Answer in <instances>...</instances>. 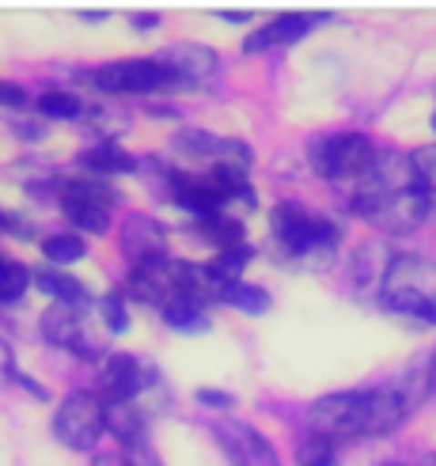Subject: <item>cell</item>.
<instances>
[{"mask_svg":"<svg viewBox=\"0 0 436 466\" xmlns=\"http://www.w3.org/2000/svg\"><path fill=\"white\" fill-rule=\"evenodd\" d=\"M410 410L391 387L372 390H338L323 394L308 410V436L330 440V444H346V440H376L391 436Z\"/></svg>","mask_w":436,"mask_h":466,"instance_id":"6da1fadb","label":"cell"},{"mask_svg":"<svg viewBox=\"0 0 436 466\" xmlns=\"http://www.w3.org/2000/svg\"><path fill=\"white\" fill-rule=\"evenodd\" d=\"M376 296L399 319L436 322V262L425 254H391Z\"/></svg>","mask_w":436,"mask_h":466,"instance_id":"7a4b0ae2","label":"cell"},{"mask_svg":"<svg viewBox=\"0 0 436 466\" xmlns=\"http://www.w3.org/2000/svg\"><path fill=\"white\" fill-rule=\"evenodd\" d=\"M273 243L292 262H327L338 250L341 231L327 217H315L300 201H278L269 208Z\"/></svg>","mask_w":436,"mask_h":466,"instance_id":"3957f363","label":"cell"},{"mask_svg":"<svg viewBox=\"0 0 436 466\" xmlns=\"http://www.w3.org/2000/svg\"><path fill=\"white\" fill-rule=\"evenodd\" d=\"M54 440L68 451H96L106 432V406L96 390H68L54 410Z\"/></svg>","mask_w":436,"mask_h":466,"instance_id":"277c9868","label":"cell"},{"mask_svg":"<svg viewBox=\"0 0 436 466\" xmlns=\"http://www.w3.org/2000/svg\"><path fill=\"white\" fill-rule=\"evenodd\" d=\"M376 152L380 148L364 133H334V137H323V141H315L308 148V163L319 178L338 182L350 190V186L372 167Z\"/></svg>","mask_w":436,"mask_h":466,"instance_id":"5b68a950","label":"cell"},{"mask_svg":"<svg viewBox=\"0 0 436 466\" xmlns=\"http://www.w3.org/2000/svg\"><path fill=\"white\" fill-rule=\"evenodd\" d=\"M99 91L106 96H164V91H187L171 68L159 61V57H126V61H110V65H99L91 73Z\"/></svg>","mask_w":436,"mask_h":466,"instance_id":"8992f818","label":"cell"},{"mask_svg":"<svg viewBox=\"0 0 436 466\" xmlns=\"http://www.w3.org/2000/svg\"><path fill=\"white\" fill-rule=\"evenodd\" d=\"M38 330L50 345L68 349V353H76L84 360H96L103 353V338H99V330H91V311H84V308L50 304L38 319Z\"/></svg>","mask_w":436,"mask_h":466,"instance_id":"52a82bcc","label":"cell"},{"mask_svg":"<svg viewBox=\"0 0 436 466\" xmlns=\"http://www.w3.org/2000/svg\"><path fill=\"white\" fill-rule=\"evenodd\" d=\"M171 148L187 159L209 163V167H232V171H250L255 163V148L247 141H236V137H217L209 129H178L171 137Z\"/></svg>","mask_w":436,"mask_h":466,"instance_id":"ba28073f","label":"cell"},{"mask_svg":"<svg viewBox=\"0 0 436 466\" xmlns=\"http://www.w3.org/2000/svg\"><path fill=\"white\" fill-rule=\"evenodd\" d=\"M159 387V376L133 353H110L99 368V399L103 406H114V402H137L145 399L148 390Z\"/></svg>","mask_w":436,"mask_h":466,"instance_id":"9c48e42d","label":"cell"},{"mask_svg":"<svg viewBox=\"0 0 436 466\" xmlns=\"http://www.w3.org/2000/svg\"><path fill=\"white\" fill-rule=\"evenodd\" d=\"M213 436H217L220 451L228 455L232 466H281L278 448H273L269 440L247 421L220 417V421H213Z\"/></svg>","mask_w":436,"mask_h":466,"instance_id":"30bf717a","label":"cell"},{"mask_svg":"<svg viewBox=\"0 0 436 466\" xmlns=\"http://www.w3.org/2000/svg\"><path fill=\"white\" fill-rule=\"evenodd\" d=\"M122 254L126 262L137 266H156V262H167L171 258V243H167V228L145 217V213H133L122 224Z\"/></svg>","mask_w":436,"mask_h":466,"instance_id":"8fae6325","label":"cell"},{"mask_svg":"<svg viewBox=\"0 0 436 466\" xmlns=\"http://www.w3.org/2000/svg\"><path fill=\"white\" fill-rule=\"evenodd\" d=\"M327 15H308V12H285L278 19H269L266 27H255L243 38V54H266L278 46H292L315 31V23H323Z\"/></svg>","mask_w":436,"mask_h":466,"instance_id":"7c38bea8","label":"cell"},{"mask_svg":"<svg viewBox=\"0 0 436 466\" xmlns=\"http://www.w3.org/2000/svg\"><path fill=\"white\" fill-rule=\"evenodd\" d=\"M129 292L141 299V304L164 311L171 299L178 296V281H175V258L156 262V266H137L129 269Z\"/></svg>","mask_w":436,"mask_h":466,"instance_id":"4fadbf2b","label":"cell"},{"mask_svg":"<svg viewBox=\"0 0 436 466\" xmlns=\"http://www.w3.org/2000/svg\"><path fill=\"white\" fill-rule=\"evenodd\" d=\"M156 57L164 61L187 87H194V84H201V80H209V76L217 73V65H220L217 50H209V46H198V42L167 46V50H164V54H156Z\"/></svg>","mask_w":436,"mask_h":466,"instance_id":"5bb4252c","label":"cell"},{"mask_svg":"<svg viewBox=\"0 0 436 466\" xmlns=\"http://www.w3.org/2000/svg\"><path fill=\"white\" fill-rule=\"evenodd\" d=\"M106 432L118 440L122 451L148 448V410L141 402H114V406H106Z\"/></svg>","mask_w":436,"mask_h":466,"instance_id":"9a60e30c","label":"cell"},{"mask_svg":"<svg viewBox=\"0 0 436 466\" xmlns=\"http://www.w3.org/2000/svg\"><path fill=\"white\" fill-rule=\"evenodd\" d=\"M31 285H38V292H46L54 304L84 308V311L96 308V296H91V289L84 281H76L68 269H35L31 273Z\"/></svg>","mask_w":436,"mask_h":466,"instance_id":"2e32d148","label":"cell"},{"mask_svg":"<svg viewBox=\"0 0 436 466\" xmlns=\"http://www.w3.org/2000/svg\"><path fill=\"white\" fill-rule=\"evenodd\" d=\"M80 171H87L91 178H118V175H129L141 167V159L129 156L118 141H99V145H91L87 152H80Z\"/></svg>","mask_w":436,"mask_h":466,"instance_id":"e0dca14e","label":"cell"},{"mask_svg":"<svg viewBox=\"0 0 436 466\" xmlns=\"http://www.w3.org/2000/svg\"><path fill=\"white\" fill-rule=\"evenodd\" d=\"M57 201H84V205H99V208H114L122 201V194L114 190L106 178H91V175H80V178H61L57 182Z\"/></svg>","mask_w":436,"mask_h":466,"instance_id":"ac0fdd59","label":"cell"},{"mask_svg":"<svg viewBox=\"0 0 436 466\" xmlns=\"http://www.w3.org/2000/svg\"><path fill=\"white\" fill-rule=\"evenodd\" d=\"M387 387H391V390L399 394V399H402V406H406L410 413H414V410L429 399V390H432V364H429L425 357H418L410 368H402V371H399L395 383H387Z\"/></svg>","mask_w":436,"mask_h":466,"instance_id":"d6986e66","label":"cell"},{"mask_svg":"<svg viewBox=\"0 0 436 466\" xmlns=\"http://www.w3.org/2000/svg\"><path fill=\"white\" fill-rule=\"evenodd\" d=\"M387 254H383V247L380 243H364V247H357L353 250V258H350V273H353V285L364 292L369 285H376V292H380V281H383V269H387Z\"/></svg>","mask_w":436,"mask_h":466,"instance_id":"ffe728a7","label":"cell"},{"mask_svg":"<svg viewBox=\"0 0 436 466\" xmlns=\"http://www.w3.org/2000/svg\"><path fill=\"white\" fill-rule=\"evenodd\" d=\"M35 110L46 122H80L84 118V103L68 87H46L35 99Z\"/></svg>","mask_w":436,"mask_h":466,"instance_id":"44dd1931","label":"cell"},{"mask_svg":"<svg viewBox=\"0 0 436 466\" xmlns=\"http://www.w3.org/2000/svg\"><path fill=\"white\" fill-rule=\"evenodd\" d=\"M159 315H164V322L171 326V330H178V334H205V330H209V315H205V308L198 304V299L182 296V292Z\"/></svg>","mask_w":436,"mask_h":466,"instance_id":"7402d4cb","label":"cell"},{"mask_svg":"<svg viewBox=\"0 0 436 466\" xmlns=\"http://www.w3.org/2000/svg\"><path fill=\"white\" fill-rule=\"evenodd\" d=\"M220 304L236 308V311H243V315H266L273 299H269V292H266L262 285L232 281V285H224V292H220Z\"/></svg>","mask_w":436,"mask_h":466,"instance_id":"603a6c76","label":"cell"},{"mask_svg":"<svg viewBox=\"0 0 436 466\" xmlns=\"http://www.w3.org/2000/svg\"><path fill=\"white\" fill-rule=\"evenodd\" d=\"M65 220L76 228V236H103L110 228V208L99 205H84V201H61Z\"/></svg>","mask_w":436,"mask_h":466,"instance_id":"cb8c5ba5","label":"cell"},{"mask_svg":"<svg viewBox=\"0 0 436 466\" xmlns=\"http://www.w3.org/2000/svg\"><path fill=\"white\" fill-rule=\"evenodd\" d=\"M27 289H31V269L8 258V254H0V304L5 308L19 304V299L27 296Z\"/></svg>","mask_w":436,"mask_h":466,"instance_id":"d4e9b609","label":"cell"},{"mask_svg":"<svg viewBox=\"0 0 436 466\" xmlns=\"http://www.w3.org/2000/svg\"><path fill=\"white\" fill-rule=\"evenodd\" d=\"M42 254L50 266H73V262L87 258V243L76 236V231H57V236L42 239Z\"/></svg>","mask_w":436,"mask_h":466,"instance_id":"484cf974","label":"cell"},{"mask_svg":"<svg viewBox=\"0 0 436 466\" xmlns=\"http://www.w3.org/2000/svg\"><path fill=\"white\" fill-rule=\"evenodd\" d=\"M250 258H255V250H250V243H239V247L217 250V258L209 262V269H213L217 281L232 285V281H239V273L247 269V262H250Z\"/></svg>","mask_w":436,"mask_h":466,"instance_id":"4316f807","label":"cell"},{"mask_svg":"<svg viewBox=\"0 0 436 466\" xmlns=\"http://www.w3.org/2000/svg\"><path fill=\"white\" fill-rule=\"evenodd\" d=\"M99 319H103V330H106V334H126V330H129L126 296H122V292H106V296L99 299Z\"/></svg>","mask_w":436,"mask_h":466,"instance_id":"83f0119b","label":"cell"},{"mask_svg":"<svg viewBox=\"0 0 436 466\" xmlns=\"http://www.w3.org/2000/svg\"><path fill=\"white\" fill-rule=\"evenodd\" d=\"M296 462L300 466H338V444L308 436V440H300V448H296Z\"/></svg>","mask_w":436,"mask_h":466,"instance_id":"f1b7e54d","label":"cell"},{"mask_svg":"<svg viewBox=\"0 0 436 466\" xmlns=\"http://www.w3.org/2000/svg\"><path fill=\"white\" fill-rule=\"evenodd\" d=\"M410 163H414V175H418V182H421L429 205L436 208V145H425V148H418V152H410Z\"/></svg>","mask_w":436,"mask_h":466,"instance_id":"f546056e","label":"cell"},{"mask_svg":"<svg viewBox=\"0 0 436 466\" xmlns=\"http://www.w3.org/2000/svg\"><path fill=\"white\" fill-rule=\"evenodd\" d=\"M5 376H8L15 387H23V390H27L31 399H38V402H46V399H50V394H46V387H42L38 380H31V376H23L19 368H12V364H8V368H5Z\"/></svg>","mask_w":436,"mask_h":466,"instance_id":"4dcf8cb0","label":"cell"},{"mask_svg":"<svg viewBox=\"0 0 436 466\" xmlns=\"http://www.w3.org/2000/svg\"><path fill=\"white\" fill-rule=\"evenodd\" d=\"M198 402L201 406H209V410H232L236 406V399L228 390H217V387H201L198 390Z\"/></svg>","mask_w":436,"mask_h":466,"instance_id":"1f68e13d","label":"cell"},{"mask_svg":"<svg viewBox=\"0 0 436 466\" xmlns=\"http://www.w3.org/2000/svg\"><path fill=\"white\" fill-rule=\"evenodd\" d=\"M0 106L23 110V106H27V91H23L19 84H0Z\"/></svg>","mask_w":436,"mask_h":466,"instance_id":"d6a6232c","label":"cell"},{"mask_svg":"<svg viewBox=\"0 0 436 466\" xmlns=\"http://www.w3.org/2000/svg\"><path fill=\"white\" fill-rule=\"evenodd\" d=\"M91 466H129V455L122 448H114V451H96L91 455Z\"/></svg>","mask_w":436,"mask_h":466,"instance_id":"836d02e7","label":"cell"},{"mask_svg":"<svg viewBox=\"0 0 436 466\" xmlns=\"http://www.w3.org/2000/svg\"><path fill=\"white\" fill-rule=\"evenodd\" d=\"M12 133L23 137V141H42L46 137V126H31V122H12Z\"/></svg>","mask_w":436,"mask_h":466,"instance_id":"e575fe53","label":"cell"},{"mask_svg":"<svg viewBox=\"0 0 436 466\" xmlns=\"http://www.w3.org/2000/svg\"><path fill=\"white\" fill-rule=\"evenodd\" d=\"M133 27H137V31H152V27H159V15H152V12H137V15H133Z\"/></svg>","mask_w":436,"mask_h":466,"instance_id":"d590c367","label":"cell"},{"mask_svg":"<svg viewBox=\"0 0 436 466\" xmlns=\"http://www.w3.org/2000/svg\"><path fill=\"white\" fill-rule=\"evenodd\" d=\"M217 15L228 23H250V12H239V8H217Z\"/></svg>","mask_w":436,"mask_h":466,"instance_id":"8d00e7d4","label":"cell"},{"mask_svg":"<svg viewBox=\"0 0 436 466\" xmlns=\"http://www.w3.org/2000/svg\"><path fill=\"white\" fill-rule=\"evenodd\" d=\"M106 15H110L106 8H84V12H80V19H91V23H99V19H106Z\"/></svg>","mask_w":436,"mask_h":466,"instance_id":"74e56055","label":"cell"},{"mask_svg":"<svg viewBox=\"0 0 436 466\" xmlns=\"http://www.w3.org/2000/svg\"><path fill=\"white\" fill-rule=\"evenodd\" d=\"M425 466H436V459H425Z\"/></svg>","mask_w":436,"mask_h":466,"instance_id":"f35d334b","label":"cell"},{"mask_svg":"<svg viewBox=\"0 0 436 466\" xmlns=\"http://www.w3.org/2000/svg\"><path fill=\"white\" fill-rule=\"evenodd\" d=\"M432 129H436V114H432Z\"/></svg>","mask_w":436,"mask_h":466,"instance_id":"ab89813d","label":"cell"}]
</instances>
